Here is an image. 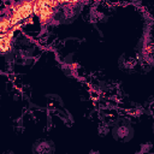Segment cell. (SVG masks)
<instances>
[{
    "mask_svg": "<svg viewBox=\"0 0 154 154\" xmlns=\"http://www.w3.org/2000/svg\"><path fill=\"white\" fill-rule=\"evenodd\" d=\"M112 135L118 141L128 142V141H130L134 137L135 130H134V126H132V124L130 122H128V120H119L113 126Z\"/></svg>",
    "mask_w": 154,
    "mask_h": 154,
    "instance_id": "1",
    "label": "cell"
},
{
    "mask_svg": "<svg viewBox=\"0 0 154 154\" xmlns=\"http://www.w3.org/2000/svg\"><path fill=\"white\" fill-rule=\"evenodd\" d=\"M32 11H34V4L32 2H20V4H17V6L12 10V13L10 16L12 26L17 25L20 20L28 18L31 14Z\"/></svg>",
    "mask_w": 154,
    "mask_h": 154,
    "instance_id": "2",
    "label": "cell"
},
{
    "mask_svg": "<svg viewBox=\"0 0 154 154\" xmlns=\"http://www.w3.org/2000/svg\"><path fill=\"white\" fill-rule=\"evenodd\" d=\"M54 144L48 140H40L32 146L34 154H53Z\"/></svg>",
    "mask_w": 154,
    "mask_h": 154,
    "instance_id": "3",
    "label": "cell"
},
{
    "mask_svg": "<svg viewBox=\"0 0 154 154\" xmlns=\"http://www.w3.org/2000/svg\"><path fill=\"white\" fill-rule=\"evenodd\" d=\"M12 36H13V31L1 34V37H0V51H1V53H6L11 48Z\"/></svg>",
    "mask_w": 154,
    "mask_h": 154,
    "instance_id": "4",
    "label": "cell"
},
{
    "mask_svg": "<svg viewBox=\"0 0 154 154\" xmlns=\"http://www.w3.org/2000/svg\"><path fill=\"white\" fill-rule=\"evenodd\" d=\"M148 107L152 108V109H154V96L148 100Z\"/></svg>",
    "mask_w": 154,
    "mask_h": 154,
    "instance_id": "5",
    "label": "cell"
}]
</instances>
